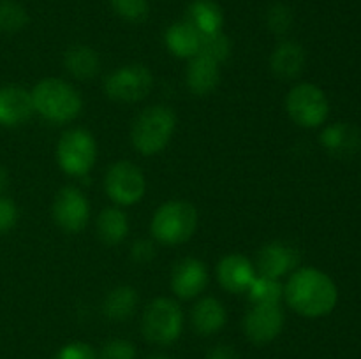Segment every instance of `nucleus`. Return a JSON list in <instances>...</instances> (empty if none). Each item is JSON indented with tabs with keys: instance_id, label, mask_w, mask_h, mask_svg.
<instances>
[{
	"instance_id": "25",
	"label": "nucleus",
	"mask_w": 361,
	"mask_h": 359,
	"mask_svg": "<svg viewBox=\"0 0 361 359\" xmlns=\"http://www.w3.org/2000/svg\"><path fill=\"white\" fill-rule=\"evenodd\" d=\"M247 294H249V301L252 305H279L281 299L284 298V287L275 278L257 275Z\"/></svg>"
},
{
	"instance_id": "32",
	"label": "nucleus",
	"mask_w": 361,
	"mask_h": 359,
	"mask_svg": "<svg viewBox=\"0 0 361 359\" xmlns=\"http://www.w3.org/2000/svg\"><path fill=\"white\" fill-rule=\"evenodd\" d=\"M155 256H157V248L150 239H136L130 246V257L137 264L150 263Z\"/></svg>"
},
{
	"instance_id": "27",
	"label": "nucleus",
	"mask_w": 361,
	"mask_h": 359,
	"mask_svg": "<svg viewBox=\"0 0 361 359\" xmlns=\"http://www.w3.org/2000/svg\"><path fill=\"white\" fill-rule=\"evenodd\" d=\"M197 55L208 56V58L217 63L226 62L231 55V41H229L228 35L222 34V30L215 32V34L201 35L200 53Z\"/></svg>"
},
{
	"instance_id": "30",
	"label": "nucleus",
	"mask_w": 361,
	"mask_h": 359,
	"mask_svg": "<svg viewBox=\"0 0 361 359\" xmlns=\"http://www.w3.org/2000/svg\"><path fill=\"white\" fill-rule=\"evenodd\" d=\"M137 352L133 341L126 338H113L102 345L99 359H136Z\"/></svg>"
},
{
	"instance_id": "24",
	"label": "nucleus",
	"mask_w": 361,
	"mask_h": 359,
	"mask_svg": "<svg viewBox=\"0 0 361 359\" xmlns=\"http://www.w3.org/2000/svg\"><path fill=\"white\" fill-rule=\"evenodd\" d=\"M185 21H189L201 35L222 30L224 14L214 0H192L187 7Z\"/></svg>"
},
{
	"instance_id": "14",
	"label": "nucleus",
	"mask_w": 361,
	"mask_h": 359,
	"mask_svg": "<svg viewBox=\"0 0 361 359\" xmlns=\"http://www.w3.org/2000/svg\"><path fill=\"white\" fill-rule=\"evenodd\" d=\"M217 280L222 289L231 294H243L250 289L252 282L256 280V266L240 253H229L222 257L217 264Z\"/></svg>"
},
{
	"instance_id": "29",
	"label": "nucleus",
	"mask_w": 361,
	"mask_h": 359,
	"mask_svg": "<svg viewBox=\"0 0 361 359\" xmlns=\"http://www.w3.org/2000/svg\"><path fill=\"white\" fill-rule=\"evenodd\" d=\"M113 11L122 20L130 23H143L150 14V4L148 0H109Z\"/></svg>"
},
{
	"instance_id": "20",
	"label": "nucleus",
	"mask_w": 361,
	"mask_h": 359,
	"mask_svg": "<svg viewBox=\"0 0 361 359\" xmlns=\"http://www.w3.org/2000/svg\"><path fill=\"white\" fill-rule=\"evenodd\" d=\"M321 144L337 157H351L356 155L361 148V134L358 129L348 123H337L321 134Z\"/></svg>"
},
{
	"instance_id": "26",
	"label": "nucleus",
	"mask_w": 361,
	"mask_h": 359,
	"mask_svg": "<svg viewBox=\"0 0 361 359\" xmlns=\"http://www.w3.org/2000/svg\"><path fill=\"white\" fill-rule=\"evenodd\" d=\"M28 14L16 0H0V32L14 34L27 27Z\"/></svg>"
},
{
	"instance_id": "23",
	"label": "nucleus",
	"mask_w": 361,
	"mask_h": 359,
	"mask_svg": "<svg viewBox=\"0 0 361 359\" xmlns=\"http://www.w3.org/2000/svg\"><path fill=\"white\" fill-rule=\"evenodd\" d=\"M97 234L104 245H120L129 236V217L120 206H108L99 213Z\"/></svg>"
},
{
	"instance_id": "34",
	"label": "nucleus",
	"mask_w": 361,
	"mask_h": 359,
	"mask_svg": "<svg viewBox=\"0 0 361 359\" xmlns=\"http://www.w3.org/2000/svg\"><path fill=\"white\" fill-rule=\"evenodd\" d=\"M207 359H242L238 352L235 351L229 345H217L215 348H212L210 354L207 355Z\"/></svg>"
},
{
	"instance_id": "18",
	"label": "nucleus",
	"mask_w": 361,
	"mask_h": 359,
	"mask_svg": "<svg viewBox=\"0 0 361 359\" xmlns=\"http://www.w3.org/2000/svg\"><path fill=\"white\" fill-rule=\"evenodd\" d=\"M190 322H192L194 331L197 334L212 336L226 326L228 312L217 298L207 296L194 305L192 312H190Z\"/></svg>"
},
{
	"instance_id": "21",
	"label": "nucleus",
	"mask_w": 361,
	"mask_h": 359,
	"mask_svg": "<svg viewBox=\"0 0 361 359\" xmlns=\"http://www.w3.org/2000/svg\"><path fill=\"white\" fill-rule=\"evenodd\" d=\"M166 48L178 58H192L200 53L201 34L189 23V21H178L173 23L164 34Z\"/></svg>"
},
{
	"instance_id": "9",
	"label": "nucleus",
	"mask_w": 361,
	"mask_h": 359,
	"mask_svg": "<svg viewBox=\"0 0 361 359\" xmlns=\"http://www.w3.org/2000/svg\"><path fill=\"white\" fill-rule=\"evenodd\" d=\"M104 190L116 206H133L143 199L147 190L143 171L129 160L115 162L106 171Z\"/></svg>"
},
{
	"instance_id": "31",
	"label": "nucleus",
	"mask_w": 361,
	"mask_h": 359,
	"mask_svg": "<svg viewBox=\"0 0 361 359\" xmlns=\"http://www.w3.org/2000/svg\"><path fill=\"white\" fill-rule=\"evenodd\" d=\"M55 359H99L94 347L85 341H71L56 352Z\"/></svg>"
},
{
	"instance_id": "22",
	"label": "nucleus",
	"mask_w": 361,
	"mask_h": 359,
	"mask_svg": "<svg viewBox=\"0 0 361 359\" xmlns=\"http://www.w3.org/2000/svg\"><path fill=\"white\" fill-rule=\"evenodd\" d=\"M137 303L140 296L136 289L130 285H118L106 294L102 301V315L113 322H123L134 315Z\"/></svg>"
},
{
	"instance_id": "13",
	"label": "nucleus",
	"mask_w": 361,
	"mask_h": 359,
	"mask_svg": "<svg viewBox=\"0 0 361 359\" xmlns=\"http://www.w3.org/2000/svg\"><path fill=\"white\" fill-rule=\"evenodd\" d=\"M208 285V271L203 260L185 257L178 260L171 271V291L180 299H194Z\"/></svg>"
},
{
	"instance_id": "6",
	"label": "nucleus",
	"mask_w": 361,
	"mask_h": 359,
	"mask_svg": "<svg viewBox=\"0 0 361 359\" xmlns=\"http://www.w3.org/2000/svg\"><path fill=\"white\" fill-rule=\"evenodd\" d=\"M56 160L69 176H87L97 160V143L87 129H69L56 144Z\"/></svg>"
},
{
	"instance_id": "15",
	"label": "nucleus",
	"mask_w": 361,
	"mask_h": 359,
	"mask_svg": "<svg viewBox=\"0 0 361 359\" xmlns=\"http://www.w3.org/2000/svg\"><path fill=\"white\" fill-rule=\"evenodd\" d=\"M35 113L32 94L21 87L0 88V125L18 127Z\"/></svg>"
},
{
	"instance_id": "7",
	"label": "nucleus",
	"mask_w": 361,
	"mask_h": 359,
	"mask_svg": "<svg viewBox=\"0 0 361 359\" xmlns=\"http://www.w3.org/2000/svg\"><path fill=\"white\" fill-rule=\"evenodd\" d=\"M286 111L296 125L316 129L326 122L330 104L324 92L316 84L300 83L289 90L286 97Z\"/></svg>"
},
{
	"instance_id": "33",
	"label": "nucleus",
	"mask_w": 361,
	"mask_h": 359,
	"mask_svg": "<svg viewBox=\"0 0 361 359\" xmlns=\"http://www.w3.org/2000/svg\"><path fill=\"white\" fill-rule=\"evenodd\" d=\"M18 222V208L14 201L0 197V232L13 229Z\"/></svg>"
},
{
	"instance_id": "28",
	"label": "nucleus",
	"mask_w": 361,
	"mask_h": 359,
	"mask_svg": "<svg viewBox=\"0 0 361 359\" xmlns=\"http://www.w3.org/2000/svg\"><path fill=\"white\" fill-rule=\"evenodd\" d=\"M267 27L271 34L275 35H286L293 27V11L291 7L286 6V4H271L267 11Z\"/></svg>"
},
{
	"instance_id": "10",
	"label": "nucleus",
	"mask_w": 361,
	"mask_h": 359,
	"mask_svg": "<svg viewBox=\"0 0 361 359\" xmlns=\"http://www.w3.org/2000/svg\"><path fill=\"white\" fill-rule=\"evenodd\" d=\"M51 215L55 224L66 232H80L90 220V203L80 189L67 185L53 199Z\"/></svg>"
},
{
	"instance_id": "36",
	"label": "nucleus",
	"mask_w": 361,
	"mask_h": 359,
	"mask_svg": "<svg viewBox=\"0 0 361 359\" xmlns=\"http://www.w3.org/2000/svg\"><path fill=\"white\" fill-rule=\"evenodd\" d=\"M147 359H173V358H169V355H166V354H152V355H148Z\"/></svg>"
},
{
	"instance_id": "8",
	"label": "nucleus",
	"mask_w": 361,
	"mask_h": 359,
	"mask_svg": "<svg viewBox=\"0 0 361 359\" xmlns=\"http://www.w3.org/2000/svg\"><path fill=\"white\" fill-rule=\"evenodd\" d=\"M154 74L143 63H129L109 73L104 80V92L111 101L134 104L150 94Z\"/></svg>"
},
{
	"instance_id": "17",
	"label": "nucleus",
	"mask_w": 361,
	"mask_h": 359,
	"mask_svg": "<svg viewBox=\"0 0 361 359\" xmlns=\"http://www.w3.org/2000/svg\"><path fill=\"white\" fill-rule=\"evenodd\" d=\"M219 81H221V69L217 62L203 55H196L189 60L185 83L190 94L204 97L219 87Z\"/></svg>"
},
{
	"instance_id": "4",
	"label": "nucleus",
	"mask_w": 361,
	"mask_h": 359,
	"mask_svg": "<svg viewBox=\"0 0 361 359\" xmlns=\"http://www.w3.org/2000/svg\"><path fill=\"white\" fill-rule=\"evenodd\" d=\"M197 229V210L187 201H168L152 217L150 232L155 241L175 246L189 241Z\"/></svg>"
},
{
	"instance_id": "5",
	"label": "nucleus",
	"mask_w": 361,
	"mask_h": 359,
	"mask_svg": "<svg viewBox=\"0 0 361 359\" xmlns=\"http://www.w3.org/2000/svg\"><path fill=\"white\" fill-rule=\"evenodd\" d=\"M183 329V312L175 299L155 298L141 315V333L150 344L171 345Z\"/></svg>"
},
{
	"instance_id": "2",
	"label": "nucleus",
	"mask_w": 361,
	"mask_h": 359,
	"mask_svg": "<svg viewBox=\"0 0 361 359\" xmlns=\"http://www.w3.org/2000/svg\"><path fill=\"white\" fill-rule=\"evenodd\" d=\"M30 94L35 111L55 125L76 120L83 108L80 92L59 77H46L39 81Z\"/></svg>"
},
{
	"instance_id": "19",
	"label": "nucleus",
	"mask_w": 361,
	"mask_h": 359,
	"mask_svg": "<svg viewBox=\"0 0 361 359\" xmlns=\"http://www.w3.org/2000/svg\"><path fill=\"white\" fill-rule=\"evenodd\" d=\"M63 67L78 81L94 80L101 69V58L90 46L74 44L63 53Z\"/></svg>"
},
{
	"instance_id": "11",
	"label": "nucleus",
	"mask_w": 361,
	"mask_h": 359,
	"mask_svg": "<svg viewBox=\"0 0 361 359\" xmlns=\"http://www.w3.org/2000/svg\"><path fill=\"white\" fill-rule=\"evenodd\" d=\"M284 320L281 305H252L243 317V333L252 344L267 345L281 334Z\"/></svg>"
},
{
	"instance_id": "16",
	"label": "nucleus",
	"mask_w": 361,
	"mask_h": 359,
	"mask_svg": "<svg viewBox=\"0 0 361 359\" xmlns=\"http://www.w3.org/2000/svg\"><path fill=\"white\" fill-rule=\"evenodd\" d=\"M307 55L302 44L295 41H281L270 56V69L275 77L293 81L305 69Z\"/></svg>"
},
{
	"instance_id": "12",
	"label": "nucleus",
	"mask_w": 361,
	"mask_h": 359,
	"mask_svg": "<svg viewBox=\"0 0 361 359\" xmlns=\"http://www.w3.org/2000/svg\"><path fill=\"white\" fill-rule=\"evenodd\" d=\"M300 264V252L286 241H270L257 252L256 271L263 277L279 278L291 275Z\"/></svg>"
},
{
	"instance_id": "35",
	"label": "nucleus",
	"mask_w": 361,
	"mask_h": 359,
	"mask_svg": "<svg viewBox=\"0 0 361 359\" xmlns=\"http://www.w3.org/2000/svg\"><path fill=\"white\" fill-rule=\"evenodd\" d=\"M7 185H9V176H7V171L4 168H0V197L6 192Z\"/></svg>"
},
{
	"instance_id": "1",
	"label": "nucleus",
	"mask_w": 361,
	"mask_h": 359,
	"mask_svg": "<svg viewBox=\"0 0 361 359\" xmlns=\"http://www.w3.org/2000/svg\"><path fill=\"white\" fill-rule=\"evenodd\" d=\"M286 303L303 317L328 315L338 299L335 282L316 267H300L289 275L284 287Z\"/></svg>"
},
{
	"instance_id": "3",
	"label": "nucleus",
	"mask_w": 361,
	"mask_h": 359,
	"mask_svg": "<svg viewBox=\"0 0 361 359\" xmlns=\"http://www.w3.org/2000/svg\"><path fill=\"white\" fill-rule=\"evenodd\" d=\"M176 129V115L168 106H150L143 109L130 127L133 146L145 157L157 155L171 141Z\"/></svg>"
}]
</instances>
